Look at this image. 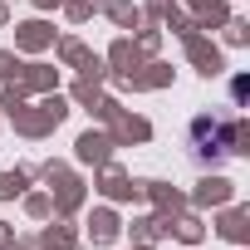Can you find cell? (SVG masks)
<instances>
[{"label": "cell", "mask_w": 250, "mask_h": 250, "mask_svg": "<svg viewBox=\"0 0 250 250\" xmlns=\"http://www.w3.org/2000/svg\"><path fill=\"white\" fill-rule=\"evenodd\" d=\"M230 143H235V133H230V123L226 118H196L191 123V147H196V162H211V157H226L230 152Z\"/></svg>", "instance_id": "cell-1"}]
</instances>
